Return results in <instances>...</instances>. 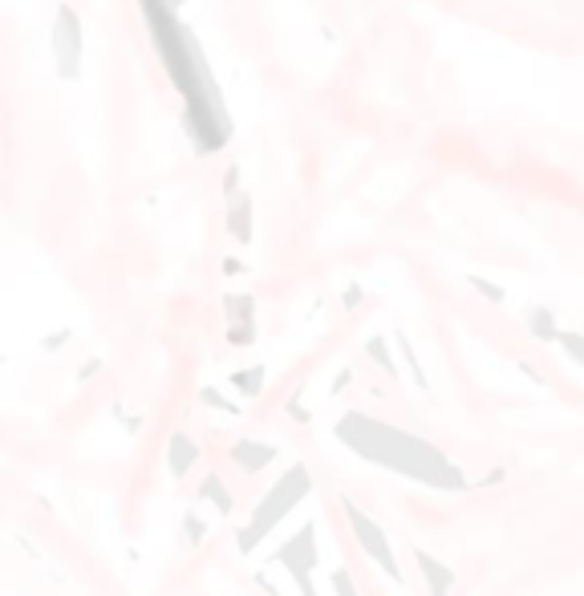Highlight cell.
Instances as JSON below:
<instances>
[{
    "label": "cell",
    "mask_w": 584,
    "mask_h": 596,
    "mask_svg": "<svg viewBox=\"0 0 584 596\" xmlns=\"http://www.w3.org/2000/svg\"><path fill=\"white\" fill-rule=\"evenodd\" d=\"M142 16H147L150 41H155L159 57L167 66L170 86L179 89L187 106V118H191V139L200 142V150H220L223 142L231 139V122L223 114L220 102V86L208 74V61H203L200 45H195L191 33L179 25L175 5L179 0H138Z\"/></svg>",
    "instance_id": "1"
},
{
    "label": "cell",
    "mask_w": 584,
    "mask_h": 596,
    "mask_svg": "<svg viewBox=\"0 0 584 596\" xmlns=\"http://www.w3.org/2000/svg\"><path fill=\"white\" fill-rule=\"evenodd\" d=\"M53 57H57V74L61 77H77L82 66V21L69 5L57 8V21H53Z\"/></svg>",
    "instance_id": "2"
},
{
    "label": "cell",
    "mask_w": 584,
    "mask_h": 596,
    "mask_svg": "<svg viewBox=\"0 0 584 596\" xmlns=\"http://www.w3.org/2000/svg\"><path fill=\"white\" fill-rule=\"evenodd\" d=\"M248 215H251V203H248V195H240L236 211L228 215V220H231V228H236V236H240V240H248Z\"/></svg>",
    "instance_id": "3"
}]
</instances>
